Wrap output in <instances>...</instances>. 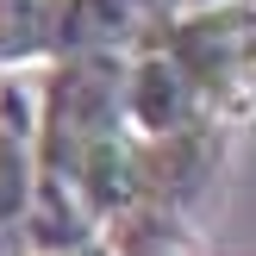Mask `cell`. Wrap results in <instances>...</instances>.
Returning <instances> with one entry per match:
<instances>
[{
    "label": "cell",
    "instance_id": "cell-1",
    "mask_svg": "<svg viewBox=\"0 0 256 256\" xmlns=\"http://www.w3.org/2000/svg\"><path fill=\"white\" fill-rule=\"evenodd\" d=\"M150 188V144L119 112V50H75L38 69L25 256L106 238Z\"/></svg>",
    "mask_w": 256,
    "mask_h": 256
},
{
    "label": "cell",
    "instance_id": "cell-2",
    "mask_svg": "<svg viewBox=\"0 0 256 256\" xmlns=\"http://www.w3.org/2000/svg\"><path fill=\"white\" fill-rule=\"evenodd\" d=\"M206 0H0V69H44L75 50H125Z\"/></svg>",
    "mask_w": 256,
    "mask_h": 256
},
{
    "label": "cell",
    "instance_id": "cell-3",
    "mask_svg": "<svg viewBox=\"0 0 256 256\" xmlns=\"http://www.w3.org/2000/svg\"><path fill=\"white\" fill-rule=\"evenodd\" d=\"M150 44L194 82V94L225 125H250L256 106V6L250 0H206L175 19L150 25Z\"/></svg>",
    "mask_w": 256,
    "mask_h": 256
},
{
    "label": "cell",
    "instance_id": "cell-4",
    "mask_svg": "<svg viewBox=\"0 0 256 256\" xmlns=\"http://www.w3.org/2000/svg\"><path fill=\"white\" fill-rule=\"evenodd\" d=\"M32 106H38V69H6L0 75V256H25Z\"/></svg>",
    "mask_w": 256,
    "mask_h": 256
},
{
    "label": "cell",
    "instance_id": "cell-5",
    "mask_svg": "<svg viewBox=\"0 0 256 256\" xmlns=\"http://www.w3.org/2000/svg\"><path fill=\"white\" fill-rule=\"evenodd\" d=\"M106 244H112V256H206L188 232V219L169 206H132L106 232Z\"/></svg>",
    "mask_w": 256,
    "mask_h": 256
},
{
    "label": "cell",
    "instance_id": "cell-6",
    "mask_svg": "<svg viewBox=\"0 0 256 256\" xmlns=\"http://www.w3.org/2000/svg\"><path fill=\"white\" fill-rule=\"evenodd\" d=\"M56 256H112L106 238H88V244H75V250H56Z\"/></svg>",
    "mask_w": 256,
    "mask_h": 256
},
{
    "label": "cell",
    "instance_id": "cell-7",
    "mask_svg": "<svg viewBox=\"0 0 256 256\" xmlns=\"http://www.w3.org/2000/svg\"><path fill=\"white\" fill-rule=\"evenodd\" d=\"M0 75H6V69H0Z\"/></svg>",
    "mask_w": 256,
    "mask_h": 256
}]
</instances>
